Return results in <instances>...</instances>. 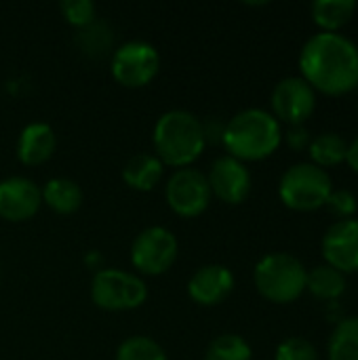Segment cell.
Listing matches in <instances>:
<instances>
[{"mask_svg":"<svg viewBox=\"0 0 358 360\" xmlns=\"http://www.w3.org/2000/svg\"><path fill=\"white\" fill-rule=\"evenodd\" d=\"M160 70V55L146 40H129L112 53V76L127 89L150 84Z\"/></svg>","mask_w":358,"mask_h":360,"instance_id":"obj_8","label":"cell"},{"mask_svg":"<svg viewBox=\"0 0 358 360\" xmlns=\"http://www.w3.org/2000/svg\"><path fill=\"white\" fill-rule=\"evenodd\" d=\"M317 108L314 89L302 76H287L276 82L272 91V110L274 118L293 124H304Z\"/></svg>","mask_w":358,"mask_h":360,"instance_id":"obj_10","label":"cell"},{"mask_svg":"<svg viewBox=\"0 0 358 360\" xmlns=\"http://www.w3.org/2000/svg\"><path fill=\"white\" fill-rule=\"evenodd\" d=\"M78 44L89 55H101L112 44V30L106 23L93 21L91 25H87L78 32Z\"/></svg>","mask_w":358,"mask_h":360,"instance_id":"obj_24","label":"cell"},{"mask_svg":"<svg viewBox=\"0 0 358 360\" xmlns=\"http://www.w3.org/2000/svg\"><path fill=\"white\" fill-rule=\"evenodd\" d=\"M354 11V0H317L312 4V19L323 32H338L352 19Z\"/></svg>","mask_w":358,"mask_h":360,"instance_id":"obj_19","label":"cell"},{"mask_svg":"<svg viewBox=\"0 0 358 360\" xmlns=\"http://www.w3.org/2000/svg\"><path fill=\"white\" fill-rule=\"evenodd\" d=\"M116 360H169L162 346L154 342L152 338L146 335H133L127 338L118 350H116Z\"/></svg>","mask_w":358,"mask_h":360,"instance_id":"obj_23","label":"cell"},{"mask_svg":"<svg viewBox=\"0 0 358 360\" xmlns=\"http://www.w3.org/2000/svg\"><path fill=\"white\" fill-rule=\"evenodd\" d=\"M302 78L327 95H346L358 86V46L338 32H319L300 53Z\"/></svg>","mask_w":358,"mask_h":360,"instance_id":"obj_1","label":"cell"},{"mask_svg":"<svg viewBox=\"0 0 358 360\" xmlns=\"http://www.w3.org/2000/svg\"><path fill=\"white\" fill-rule=\"evenodd\" d=\"M253 359V350L247 344L245 338L236 335V333H224L217 335L207 352H205V360H251Z\"/></svg>","mask_w":358,"mask_h":360,"instance_id":"obj_22","label":"cell"},{"mask_svg":"<svg viewBox=\"0 0 358 360\" xmlns=\"http://www.w3.org/2000/svg\"><path fill=\"white\" fill-rule=\"evenodd\" d=\"M59 11L61 17L78 30L97 21V6L93 0H63L59 4Z\"/></svg>","mask_w":358,"mask_h":360,"instance_id":"obj_25","label":"cell"},{"mask_svg":"<svg viewBox=\"0 0 358 360\" xmlns=\"http://www.w3.org/2000/svg\"><path fill=\"white\" fill-rule=\"evenodd\" d=\"M57 148V135L49 122H30L23 127L17 139V158L25 167H38L46 162Z\"/></svg>","mask_w":358,"mask_h":360,"instance_id":"obj_15","label":"cell"},{"mask_svg":"<svg viewBox=\"0 0 358 360\" xmlns=\"http://www.w3.org/2000/svg\"><path fill=\"white\" fill-rule=\"evenodd\" d=\"M329 211L340 219H350L357 213V196L348 190H333L327 198Z\"/></svg>","mask_w":358,"mask_h":360,"instance_id":"obj_27","label":"cell"},{"mask_svg":"<svg viewBox=\"0 0 358 360\" xmlns=\"http://www.w3.org/2000/svg\"><path fill=\"white\" fill-rule=\"evenodd\" d=\"M333 192V181L329 173L312 162H300L285 171L279 184V196L285 207L308 213L327 205Z\"/></svg>","mask_w":358,"mask_h":360,"instance_id":"obj_5","label":"cell"},{"mask_svg":"<svg viewBox=\"0 0 358 360\" xmlns=\"http://www.w3.org/2000/svg\"><path fill=\"white\" fill-rule=\"evenodd\" d=\"M179 245L175 234L165 226L141 230L131 245V264L139 274L160 276L169 272L177 259Z\"/></svg>","mask_w":358,"mask_h":360,"instance_id":"obj_7","label":"cell"},{"mask_svg":"<svg viewBox=\"0 0 358 360\" xmlns=\"http://www.w3.org/2000/svg\"><path fill=\"white\" fill-rule=\"evenodd\" d=\"M40 192H42V205H46L51 211L59 215L76 213L84 200L82 188L70 177H53L40 188Z\"/></svg>","mask_w":358,"mask_h":360,"instance_id":"obj_17","label":"cell"},{"mask_svg":"<svg viewBox=\"0 0 358 360\" xmlns=\"http://www.w3.org/2000/svg\"><path fill=\"white\" fill-rule=\"evenodd\" d=\"M42 207L40 188L21 175H13L0 181V217L19 224L32 219Z\"/></svg>","mask_w":358,"mask_h":360,"instance_id":"obj_12","label":"cell"},{"mask_svg":"<svg viewBox=\"0 0 358 360\" xmlns=\"http://www.w3.org/2000/svg\"><path fill=\"white\" fill-rule=\"evenodd\" d=\"M306 289L323 302H335L346 291V278L331 266H317L308 272Z\"/></svg>","mask_w":358,"mask_h":360,"instance_id":"obj_18","label":"cell"},{"mask_svg":"<svg viewBox=\"0 0 358 360\" xmlns=\"http://www.w3.org/2000/svg\"><path fill=\"white\" fill-rule=\"evenodd\" d=\"M234 291V274L222 264H207L198 268L188 281V295L198 306H219Z\"/></svg>","mask_w":358,"mask_h":360,"instance_id":"obj_14","label":"cell"},{"mask_svg":"<svg viewBox=\"0 0 358 360\" xmlns=\"http://www.w3.org/2000/svg\"><path fill=\"white\" fill-rule=\"evenodd\" d=\"M154 150L165 167L186 169L205 152L203 120L188 110H169L160 114L152 133Z\"/></svg>","mask_w":358,"mask_h":360,"instance_id":"obj_3","label":"cell"},{"mask_svg":"<svg viewBox=\"0 0 358 360\" xmlns=\"http://www.w3.org/2000/svg\"><path fill=\"white\" fill-rule=\"evenodd\" d=\"M211 188L209 179L203 171L186 167L177 169L165 186V198L169 209L186 219L203 215L211 205Z\"/></svg>","mask_w":358,"mask_h":360,"instance_id":"obj_9","label":"cell"},{"mask_svg":"<svg viewBox=\"0 0 358 360\" xmlns=\"http://www.w3.org/2000/svg\"><path fill=\"white\" fill-rule=\"evenodd\" d=\"M224 129H226V122H219L217 118H207L203 120V133H205V141L207 143H222V137H224Z\"/></svg>","mask_w":358,"mask_h":360,"instance_id":"obj_29","label":"cell"},{"mask_svg":"<svg viewBox=\"0 0 358 360\" xmlns=\"http://www.w3.org/2000/svg\"><path fill=\"white\" fill-rule=\"evenodd\" d=\"M346 160L350 165V169L358 173V137L348 146V154H346Z\"/></svg>","mask_w":358,"mask_h":360,"instance_id":"obj_30","label":"cell"},{"mask_svg":"<svg viewBox=\"0 0 358 360\" xmlns=\"http://www.w3.org/2000/svg\"><path fill=\"white\" fill-rule=\"evenodd\" d=\"M327 266L338 272H358V219L335 221L323 238Z\"/></svg>","mask_w":358,"mask_h":360,"instance_id":"obj_13","label":"cell"},{"mask_svg":"<svg viewBox=\"0 0 358 360\" xmlns=\"http://www.w3.org/2000/svg\"><path fill=\"white\" fill-rule=\"evenodd\" d=\"M165 173V165L158 160L156 154H135L131 156L124 167H122V181L137 192H150L158 186V181L162 179Z\"/></svg>","mask_w":358,"mask_h":360,"instance_id":"obj_16","label":"cell"},{"mask_svg":"<svg viewBox=\"0 0 358 360\" xmlns=\"http://www.w3.org/2000/svg\"><path fill=\"white\" fill-rule=\"evenodd\" d=\"M327 354L329 360H358V316H348L338 323Z\"/></svg>","mask_w":358,"mask_h":360,"instance_id":"obj_21","label":"cell"},{"mask_svg":"<svg viewBox=\"0 0 358 360\" xmlns=\"http://www.w3.org/2000/svg\"><path fill=\"white\" fill-rule=\"evenodd\" d=\"M310 133H308V129L304 127V124H293V127H289V131H287V143L293 148V150H306V148H310Z\"/></svg>","mask_w":358,"mask_h":360,"instance_id":"obj_28","label":"cell"},{"mask_svg":"<svg viewBox=\"0 0 358 360\" xmlns=\"http://www.w3.org/2000/svg\"><path fill=\"white\" fill-rule=\"evenodd\" d=\"M276 360H319L317 348L304 338H289L279 344Z\"/></svg>","mask_w":358,"mask_h":360,"instance_id":"obj_26","label":"cell"},{"mask_svg":"<svg viewBox=\"0 0 358 360\" xmlns=\"http://www.w3.org/2000/svg\"><path fill=\"white\" fill-rule=\"evenodd\" d=\"M207 179L211 194L226 205H241L251 194V173L247 165L228 154L219 156L211 165Z\"/></svg>","mask_w":358,"mask_h":360,"instance_id":"obj_11","label":"cell"},{"mask_svg":"<svg viewBox=\"0 0 358 360\" xmlns=\"http://www.w3.org/2000/svg\"><path fill=\"white\" fill-rule=\"evenodd\" d=\"M310 158L312 165L325 169V167H338L346 160L348 143L340 133H321L310 141Z\"/></svg>","mask_w":358,"mask_h":360,"instance_id":"obj_20","label":"cell"},{"mask_svg":"<svg viewBox=\"0 0 358 360\" xmlns=\"http://www.w3.org/2000/svg\"><path fill=\"white\" fill-rule=\"evenodd\" d=\"M91 300L106 312H129L146 304L148 287L141 276L118 268H101L91 281Z\"/></svg>","mask_w":358,"mask_h":360,"instance_id":"obj_6","label":"cell"},{"mask_svg":"<svg viewBox=\"0 0 358 360\" xmlns=\"http://www.w3.org/2000/svg\"><path fill=\"white\" fill-rule=\"evenodd\" d=\"M281 122L270 112L249 108L226 122L222 143L228 156L241 162H253L272 156L281 146Z\"/></svg>","mask_w":358,"mask_h":360,"instance_id":"obj_2","label":"cell"},{"mask_svg":"<svg viewBox=\"0 0 358 360\" xmlns=\"http://www.w3.org/2000/svg\"><path fill=\"white\" fill-rule=\"evenodd\" d=\"M308 270L289 253H270L253 270V281L262 297L272 304H291L306 291Z\"/></svg>","mask_w":358,"mask_h":360,"instance_id":"obj_4","label":"cell"}]
</instances>
